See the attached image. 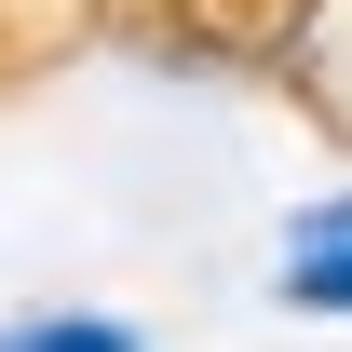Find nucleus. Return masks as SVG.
<instances>
[{
	"label": "nucleus",
	"instance_id": "obj_1",
	"mask_svg": "<svg viewBox=\"0 0 352 352\" xmlns=\"http://www.w3.org/2000/svg\"><path fill=\"white\" fill-rule=\"evenodd\" d=\"M271 298L311 311V325H352V190L285 217V258H271Z\"/></svg>",
	"mask_w": 352,
	"mask_h": 352
},
{
	"label": "nucleus",
	"instance_id": "obj_2",
	"mask_svg": "<svg viewBox=\"0 0 352 352\" xmlns=\"http://www.w3.org/2000/svg\"><path fill=\"white\" fill-rule=\"evenodd\" d=\"M0 352H149V325H122V311H14Z\"/></svg>",
	"mask_w": 352,
	"mask_h": 352
}]
</instances>
